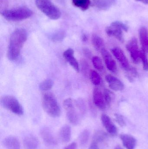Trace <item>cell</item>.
Returning a JSON list of instances; mask_svg holds the SVG:
<instances>
[{
  "label": "cell",
  "mask_w": 148,
  "mask_h": 149,
  "mask_svg": "<svg viewBox=\"0 0 148 149\" xmlns=\"http://www.w3.org/2000/svg\"><path fill=\"white\" fill-rule=\"evenodd\" d=\"M72 1L74 6L83 11L87 10L91 3L90 0H72Z\"/></svg>",
  "instance_id": "603a6c76"
},
{
  "label": "cell",
  "mask_w": 148,
  "mask_h": 149,
  "mask_svg": "<svg viewBox=\"0 0 148 149\" xmlns=\"http://www.w3.org/2000/svg\"><path fill=\"white\" fill-rule=\"evenodd\" d=\"M111 52L125 71H128L131 66L123 51L119 47H114L111 49Z\"/></svg>",
  "instance_id": "ba28073f"
},
{
  "label": "cell",
  "mask_w": 148,
  "mask_h": 149,
  "mask_svg": "<svg viewBox=\"0 0 148 149\" xmlns=\"http://www.w3.org/2000/svg\"><path fill=\"white\" fill-rule=\"evenodd\" d=\"M3 145L7 149H20V143L15 136H10L6 137L3 140Z\"/></svg>",
  "instance_id": "2e32d148"
},
{
  "label": "cell",
  "mask_w": 148,
  "mask_h": 149,
  "mask_svg": "<svg viewBox=\"0 0 148 149\" xmlns=\"http://www.w3.org/2000/svg\"><path fill=\"white\" fill-rule=\"evenodd\" d=\"M93 100L95 106L101 110L106 109V104L103 93L98 88L94 89L93 93Z\"/></svg>",
  "instance_id": "7c38bea8"
},
{
  "label": "cell",
  "mask_w": 148,
  "mask_h": 149,
  "mask_svg": "<svg viewBox=\"0 0 148 149\" xmlns=\"http://www.w3.org/2000/svg\"><path fill=\"white\" fill-rule=\"evenodd\" d=\"M33 11L25 7H19L2 11L1 14L6 20L16 22L28 19L33 15Z\"/></svg>",
  "instance_id": "3957f363"
},
{
  "label": "cell",
  "mask_w": 148,
  "mask_h": 149,
  "mask_svg": "<svg viewBox=\"0 0 148 149\" xmlns=\"http://www.w3.org/2000/svg\"><path fill=\"white\" fill-rule=\"evenodd\" d=\"M92 43L95 49L98 51L101 52L105 49V43L103 39L97 35L94 34L92 37Z\"/></svg>",
  "instance_id": "44dd1931"
},
{
  "label": "cell",
  "mask_w": 148,
  "mask_h": 149,
  "mask_svg": "<svg viewBox=\"0 0 148 149\" xmlns=\"http://www.w3.org/2000/svg\"><path fill=\"white\" fill-rule=\"evenodd\" d=\"M1 104L3 107L17 115H22L23 110L18 100L12 95H5L1 98Z\"/></svg>",
  "instance_id": "5b68a950"
},
{
  "label": "cell",
  "mask_w": 148,
  "mask_h": 149,
  "mask_svg": "<svg viewBox=\"0 0 148 149\" xmlns=\"http://www.w3.org/2000/svg\"><path fill=\"white\" fill-rule=\"evenodd\" d=\"M54 82L50 79H47L41 82L39 85V88L42 91H47L52 88Z\"/></svg>",
  "instance_id": "83f0119b"
},
{
  "label": "cell",
  "mask_w": 148,
  "mask_h": 149,
  "mask_svg": "<svg viewBox=\"0 0 148 149\" xmlns=\"http://www.w3.org/2000/svg\"><path fill=\"white\" fill-rule=\"evenodd\" d=\"M140 58L142 62V67L144 70L148 71V59L147 53L141 49L140 51Z\"/></svg>",
  "instance_id": "f546056e"
},
{
  "label": "cell",
  "mask_w": 148,
  "mask_h": 149,
  "mask_svg": "<svg viewBox=\"0 0 148 149\" xmlns=\"http://www.w3.org/2000/svg\"><path fill=\"white\" fill-rule=\"evenodd\" d=\"M129 27L122 22L115 21L113 22L110 26L107 27L106 32L109 36L114 37L121 42H124L123 31L127 32Z\"/></svg>",
  "instance_id": "8992f818"
},
{
  "label": "cell",
  "mask_w": 148,
  "mask_h": 149,
  "mask_svg": "<svg viewBox=\"0 0 148 149\" xmlns=\"http://www.w3.org/2000/svg\"><path fill=\"white\" fill-rule=\"evenodd\" d=\"M65 36V33L63 31H58L52 35L51 40L55 42H61L63 40Z\"/></svg>",
  "instance_id": "4dcf8cb0"
},
{
  "label": "cell",
  "mask_w": 148,
  "mask_h": 149,
  "mask_svg": "<svg viewBox=\"0 0 148 149\" xmlns=\"http://www.w3.org/2000/svg\"><path fill=\"white\" fill-rule=\"evenodd\" d=\"M105 79L108 84L109 86L116 92H120L124 88V85L119 79L111 74H107L105 76Z\"/></svg>",
  "instance_id": "30bf717a"
},
{
  "label": "cell",
  "mask_w": 148,
  "mask_h": 149,
  "mask_svg": "<svg viewBox=\"0 0 148 149\" xmlns=\"http://www.w3.org/2000/svg\"><path fill=\"white\" fill-rule=\"evenodd\" d=\"M116 0H93V5L101 10H107L112 7Z\"/></svg>",
  "instance_id": "d6986e66"
},
{
  "label": "cell",
  "mask_w": 148,
  "mask_h": 149,
  "mask_svg": "<svg viewBox=\"0 0 148 149\" xmlns=\"http://www.w3.org/2000/svg\"><path fill=\"white\" fill-rule=\"evenodd\" d=\"M35 3L37 8L50 19L57 20L61 15L59 9L50 0H35Z\"/></svg>",
  "instance_id": "277c9868"
},
{
  "label": "cell",
  "mask_w": 148,
  "mask_h": 149,
  "mask_svg": "<svg viewBox=\"0 0 148 149\" xmlns=\"http://www.w3.org/2000/svg\"><path fill=\"white\" fill-rule=\"evenodd\" d=\"M89 77L91 82L95 86H98L101 84V79L97 72L94 70H91L89 71Z\"/></svg>",
  "instance_id": "484cf974"
},
{
  "label": "cell",
  "mask_w": 148,
  "mask_h": 149,
  "mask_svg": "<svg viewBox=\"0 0 148 149\" xmlns=\"http://www.w3.org/2000/svg\"><path fill=\"white\" fill-rule=\"evenodd\" d=\"M89 149H100L98 143L92 141L89 146Z\"/></svg>",
  "instance_id": "8d00e7d4"
},
{
  "label": "cell",
  "mask_w": 148,
  "mask_h": 149,
  "mask_svg": "<svg viewBox=\"0 0 148 149\" xmlns=\"http://www.w3.org/2000/svg\"><path fill=\"white\" fill-rule=\"evenodd\" d=\"M81 67L83 72H84V74H87V73L88 71L89 66L88 64L85 60H83L82 61Z\"/></svg>",
  "instance_id": "e575fe53"
},
{
  "label": "cell",
  "mask_w": 148,
  "mask_h": 149,
  "mask_svg": "<svg viewBox=\"0 0 148 149\" xmlns=\"http://www.w3.org/2000/svg\"><path fill=\"white\" fill-rule=\"evenodd\" d=\"M65 149H77V145L74 142L67 146Z\"/></svg>",
  "instance_id": "74e56055"
},
{
  "label": "cell",
  "mask_w": 148,
  "mask_h": 149,
  "mask_svg": "<svg viewBox=\"0 0 148 149\" xmlns=\"http://www.w3.org/2000/svg\"><path fill=\"white\" fill-rule=\"evenodd\" d=\"M41 135L44 142L48 145L55 146L57 144V141L54 134L48 128L44 127L41 130Z\"/></svg>",
  "instance_id": "4fadbf2b"
},
{
  "label": "cell",
  "mask_w": 148,
  "mask_h": 149,
  "mask_svg": "<svg viewBox=\"0 0 148 149\" xmlns=\"http://www.w3.org/2000/svg\"><path fill=\"white\" fill-rule=\"evenodd\" d=\"M115 120L120 127H124L126 126V123L124 117L121 115L115 113L114 115Z\"/></svg>",
  "instance_id": "d6a6232c"
},
{
  "label": "cell",
  "mask_w": 148,
  "mask_h": 149,
  "mask_svg": "<svg viewBox=\"0 0 148 149\" xmlns=\"http://www.w3.org/2000/svg\"><path fill=\"white\" fill-rule=\"evenodd\" d=\"M42 107L47 114L51 117L60 116L61 110L55 95L50 92L45 93L43 96Z\"/></svg>",
  "instance_id": "7a4b0ae2"
},
{
  "label": "cell",
  "mask_w": 148,
  "mask_h": 149,
  "mask_svg": "<svg viewBox=\"0 0 148 149\" xmlns=\"http://www.w3.org/2000/svg\"><path fill=\"white\" fill-rule=\"evenodd\" d=\"M101 52L108 70L113 73H117L118 68L116 63L109 52L105 48Z\"/></svg>",
  "instance_id": "9c48e42d"
},
{
  "label": "cell",
  "mask_w": 148,
  "mask_h": 149,
  "mask_svg": "<svg viewBox=\"0 0 148 149\" xmlns=\"http://www.w3.org/2000/svg\"><path fill=\"white\" fill-rule=\"evenodd\" d=\"M83 52L85 56L87 57L88 58H89V59L93 58L92 52L88 48H84L83 49Z\"/></svg>",
  "instance_id": "d590c367"
},
{
  "label": "cell",
  "mask_w": 148,
  "mask_h": 149,
  "mask_svg": "<svg viewBox=\"0 0 148 149\" xmlns=\"http://www.w3.org/2000/svg\"><path fill=\"white\" fill-rule=\"evenodd\" d=\"M137 1L141 2L142 3H144V4H148V0H136Z\"/></svg>",
  "instance_id": "ab89813d"
},
{
  "label": "cell",
  "mask_w": 148,
  "mask_h": 149,
  "mask_svg": "<svg viewBox=\"0 0 148 149\" xmlns=\"http://www.w3.org/2000/svg\"><path fill=\"white\" fill-rule=\"evenodd\" d=\"M59 136L63 142L65 143L69 142L71 137V129L70 127L68 125L63 126L60 130Z\"/></svg>",
  "instance_id": "ffe728a7"
},
{
  "label": "cell",
  "mask_w": 148,
  "mask_h": 149,
  "mask_svg": "<svg viewBox=\"0 0 148 149\" xmlns=\"http://www.w3.org/2000/svg\"><path fill=\"white\" fill-rule=\"evenodd\" d=\"M27 37V31L22 28L17 29L12 33L7 52V56L9 60L13 61L17 59Z\"/></svg>",
  "instance_id": "6da1fadb"
},
{
  "label": "cell",
  "mask_w": 148,
  "mask_h": 149,
  "mask_svg": "<svg viewBox=\"0 0 148 149\" xmlns=\"http://www.w3.org/2000/svg\"><path fill=\"white\" fill-rule=\"evenodd\" d=\"M126 49L130 54L134 63L138 64L141 61L140 51L138 47V41L136 37L132 38L126 45Z\"/></svg>",
  "instance_id": "52a82bcc"
},
{
  "label": "cell",
  "mask_w": 148,
  "mask_h": 149,
  "mask_svg": "<svg viewBox=\"0 0 148 149\" xmlns=\"http://www.w3.org/2000/svg\"><path fill=\"white\" fill-rule=\"evenodd\" d=\"M63 56L76 72H79L80 67L79 63L74 56V51L73 49L69 48L65 51L63 52Z\"/></svg>",
  "instance_id": "5bb4252c"
},
{
  "label": "cell",
  "mask_w": 148,
  "mask_h": 149,
  "mask_svg": "<svg viewBox=\"0 0 148 149\" xmlns=\"http://www.w3.org/2000/svg\"><path fill=\"white\" fill-rule=\"evenodd\" d=\"M114 149H123L120 146H119V145H118V146H116L115 148H114Z\"/></svg>",
  "instance_id": "60d3db41"
},
{
  "label": "cell",
  "mask_w": 148,
  "mask_h": 149,
  "mask_svg": "<svg viewBox=\"0 0 148 149\" xmlns=\"http://www.w3.org/2000/svg\"><path fill=\"white\" fill-rule=\"evenodd\" d=\"M107 138V135L102 130H97L95 132L93 137V141L96 143H102L106 141Z\"/></svg>",
  "instance_id": "cb8c5ba5"
},
{
  "label": "cell",
  "mask_w": 148,
  "mask_h": 149,
  "mask_svg": "<svg viewBox=\"0 0 148 149\" xmlns=\"http://www.w3.org/2000/svg\"><path fill=\"white\" fill-rule=\"evenodd\" d=\"M68 120L72 124L76 125L79 123L80 120L78 115L76 113L74 107L66 110Z\"/></svg>",
  "instance_id": "7402d4cb"
},
{
  "label": "cell",
  "mask_w": 148,
  "mask_h": 149,
  "mask_svg": "<svg viewBox=\"0 0 148 149\" xmlns=\"http://www.w3.org/2000/svg\"><path fill=\"white\" fill-rule=\"evenodd\" d=\"M104 99L107 106H110L114 99V94L108 89H105L103 92Z\"/></svg>",
  "instance_id": "f1b7e54d"
},
{
  "label": "cell",
  "mask_w": 148,
  "mask_h": 149,
  "mask_svg": "<svg viewBox=\"0 0 148 149\" xmlns=\"http://www.w3.org/2000/svg\"><path fill=\"white\" fill-rule=\"evenodd\" d=\"M102 124L108 133L112 136H115L118 133V130L112 120L107 115L103 114L101 117Z\"/></svg>",
  "instance_id": "8fae6325"
},
{
  "label": "cell",
  "mask_w": 148,
  "mask_h": 149,
  "mask_svg": "<svg viewBox=\"0 0 148 149\" xmlns=\"http://www.w3.org/2000/svg\"><path fill=\"white\" fill-rule=\"evenodd\" d=\"M82 40L83 42H86L87 41V36L86 34H83V35H82Z\"/></svg>",
  "instance_id": "f35d334b"
},
{
  "label": "cell",
  "mask_w": 148,
  "mask_h": 149,
  "mask_svg": "<svg viewBox=\"0 0 148 149\" xmlns=\"http://www.w3.org/2000/svg\"><path fill=\"white\" fill-rule=\"evenodd\" d=\"M63 107L66 110L73 107H74V105L72 99L71 98H68V99H66L63 101Z\"/></svg>",
  "instance_id": "836d02e7"
},
{
  "label": "cell",
  "mask_w": 148,
  "mask_h": 149,
  "mask_svg": "<svg viewBox=\"0 0 148 149\" xmlns=\"http://www.w3.org/2000/svg\"><path fill=\"white\" fill-rule=\"evenodd\" d=\"M92 60L93 65L96 70L100 72H102L104 70V66L102 61L99 57L97 56H94L92 58Z\"/></svg>",
  "instance_id": "4316f807"
},
{
  "label": "cell",
  "mask_w": 148,
  "mask_h": 149,
  "mask_svg": "<svg viewBox=\"0 0 148 149\" xmlns=\"http://www.w3.org/2000/svg\"><path fill=\"white\" fill-rule=\"evenodd\" d=\"M139 38L142 46V50L147 53L148 52V33L145 26H142L139 31Z\"/></svg>",
  "instance_id": "9a60e30c"
},
{
  "label": "cell",
  "mask_w": 148,
  "mask_h": 149,
  "mask_svg": "<svg viewBox=\"0 0 148 149\" xmlns=\"http://www.w3.org/2000/svg\"><path fill=\"white\" fill-rule=\"evenodd\" d=\"M127 78L130 81H134V78L138 77V73L137 70L134 67L131 66L128 71L127 72Z\"/></svg>",
  "instance_id": "1f68e13d"
},
{
  "label": "cell",
  "mask_w": 148,
  "mask_h": 149,
  "mask_svg": "<svg viewBox=\"0 0 148 149\" xmlns=\"http://www.w3.org/2000/svg\"><path fill=\"white\" fill-rule=\"evenodd\" d=\"M23 143L25 149H37L39 141L35 136L29 135L24 138Z\"/></svg>",
  "instance_id": "ac0fdd59"
},
{
  "label": "cell",
  "mask_w": 148,
  "mask_h": 149,
  "mask_svg": "<svg viewBox=\"0 0 148 149\" xmlns=\"http://www.w3.org/2000/svg\"><path fill=\"white\" fill-rule=\"evenodd\" d=\"M122 141L123 146L127 149H134L136 145V140L135 138L127 134H121L120 136Z\"/></svg>",
  "instance_id": "e0dca14e"
},
{
  "label": "cell",
  "mask_w": 148,
  "mask_h": 149,
  "mask_svg": "<svg viewBox=\"0 0 148 149\" xmlns=\"http://www.w3.org/2000/svg\"><path fill=\"white\" fill-rule=\"evenodd\" d=\"M90 133L88 130H85L80 134L79 141L80 145L82 147H84L87 145L89 140Z\"/></svg>",
  "instance_id": "d4e9b609"
}]
</instances>
